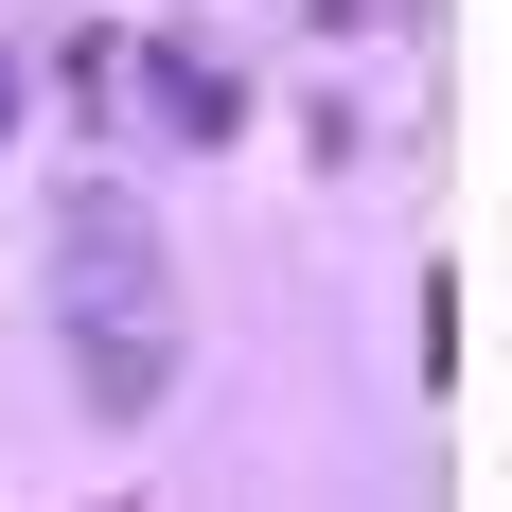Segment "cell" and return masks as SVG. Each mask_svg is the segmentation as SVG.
Instances as JSON below:
<instances>
[{"label":"cell","mask_w":512,"mask_h":512,"mask_svg":"<svg viewBox=\"0 0 512 512\" xmlns=\"http://www.w3.org/2000/svg\"><path fill=\"white\" fill-rule=\"evenodd\" d=\"M301 18H407V0H301Z\"/></svg>","instance_id":"obj_3"},{"label":"cell","mask_w":512,"mask_h":512,"mask_svg":"<svg viewBox=\"0 0 512 512\" xmlns=\"http://www.w3.org/2000/svg\"><path fill=\"white\" fill-rule=\"evenodd\" d=\"M0 124H18V71H0Z\"/></svg>","instance_id":"obj_4"},{"label":"cell","mask_w":512,"mask_h":512,"mask_svg":"<svg viewBox=\"0 0 512 512\" xmlns=\"http://www.w3.org/2000/svg\"><path fill=\"white\" fill-rule=\"evenodd\" d=\"M142 106L177 124V142H230V124H248V89H230L212 36H159V53H142Z\"/></svg>","instance_id":"obj_2"},{"label":"cell","mask_w":512,"mask_h":512,"mask_svg":"<svg viewBox=\"0 0 512 512\" xmlns=\"http://www.w3.org/2000/svg\"><path fill=\"white\" fill-rule=\"evenodd\" d=\"M53 318H71V389H89L106 424H142L159 389H177V265H159L142 195H53Z\"/></svg>","instance_id":"obj_1"}]
</instances>
